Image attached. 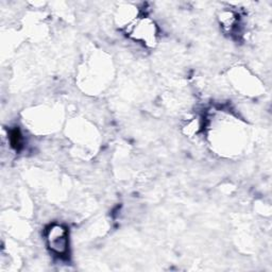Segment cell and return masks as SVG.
I'll return each instance as SVG.
<instances>
[{
	"label": "cell",
	"instance_id": "obj_2",
	"mask_svg": "<svg viewBox=\"0 0 272 272\" xmlns=\"http://www.w3.org/2000/svg\"><path fill=\"white\" fill-rule=\"evenodd\" d=\"M11 143H12L13 147H15L16 149L19 148V146L21 144V136H20L18 130H14L11 133Z\"/></svg>",
	"mask_w": 272,
	"mask_h": 272
},
{
	"label": "cell",
	"instance_id": "obj_1",
	"mask_svg": "<svg viewBox=\"0 0 272 272\" xmlns=\"http://www.w3.org/2000/svg\"><path fill=\"white\" fill-rule=\"evenodd\" d=\"M46 240L49 249L58 255H65L68 251V232L65 226L53 224L47 230Z\"/></svg>",
	"mask_w": 272,
	"mask_h": 272
}]
</instances>
